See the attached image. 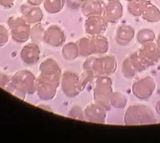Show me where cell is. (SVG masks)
<instances>
[{"label":"cell","mask_w":160,"mask_h":143,"mask_svg":"<svg viewBox=\"0 0 160 143\" xmlns=\"http://www.w3.org/2000/svg\"><path fill=\"white\" fill-rule=\"evenodd\" d=\"M137 55L147 68L158 62L160 59V50L157 44L149 42L142 45V47L137 52Z\"/></svg>","instance_id":"2"},{"label":"cell","mask_w":160,"mask_h":143,"mask_svg":"<svg viewBox=\"0 0 160 143\" xmlns=\"http://www.w3.org/2000/svg\"><path fill=\"white\" fill-rule=\"evenodd\" d=\"M63 55H64V58H68V59H74L76 57V54L75 53H72V52H78L77 51V46L75 44H72V43H69L68 45H66L64 47H63Z\"/></svg>","instance_id":"6"},{"label":"cell","mask_w":160,"mask_h":143,"mask_svg":"<svg viewBox=\"0 0 160 143\" xmlns=\"http://www.w3.org/2000/svg\"><path fill=\"white\" fill-rule=\"evenodd\" d=\"M156 44H157L158 47V48H159V50H160V34L158 35V37L157 43H156Z\"/></svg>","instance_id":"9"},{"label":"cell","mask_w":160,"mask_h":143,"mask_svg":"<svg viewBox=\"0 0 160 143\" xmlns=\"http://www.w3.org/2000/svg\"><path fill=\"white\" fill-rule=\"evenodd\" d=\"M156 122L154 114L150 108L146 105H133L126 112V124H147Z\"/></svg>","instance_id":"1"},{"label":"cell","mask_w":160,"mask_h":143,"mask_svg":"<svg viewBox=\"0 0 160 143\" xmlns=\"http://www.w3.org/2000/svg\"><path fill=\"white\" fill-rule=\"evenodd\" d=\"M154 39H155V34H154L153 31L151 29H147V28L141 30L137 35V40L139 41V43H141L142 45L152 42Z\"/></svg>","instance_id":"4"},{"label":"cell","mask_w":160,"mask_h":143,"mask_svg":"<svg viewBox=\"0 0 160 143\" xmlns=\"http://www.w3.org/2000/svg\"><path fill=\"white\" fill-rule=\"evenodd\" d=\"M145 19L147 20L148 22H152V23L158 22L160 20V12L158 9L152 5L147 8L146 10V14H145Z\"/></svg>","instance_id":"5"},{"label":"cell","mask_w":160,"mask_h":143,"mask_svg":"<svg viewBox=\"0 0 160 143\" xmlns=\"http://www.w3.org/2000/svg\"><path fill=\"white\" fill-rule=\"evenodd\" d=\"M156 111H157V112L160 116V100L158 101L157 103V105H156Z\"/></svg>","instance_id":"7"},{"label":"cell","mask_w":160,"mask_h":143,"mask_svg":"<svg viewBox=\"0 0 160 143\" xmlns=\"http://www.w3.org/2000/svg\"><path fill=\"white\" fill-rule=\"evenodd\" d=\"M11 3V0H0V4H6V3Z\"/></svg>","instance_id":"8"},{"label":"cell","mask_w":160,"mask_h":143,"mask_svg":"<svg viewBox=\"0 0 160 143\" xmlns=\"http://www.w3.org/2000/svg\"><path fill=\"white\" fill-rule=\"evenodd\" d=\"M156 82L152 77H146L135 82L133 86L134 94L141 100H147L153 94Z\"/></svg>","instance_id":"3"}]
</instances>
